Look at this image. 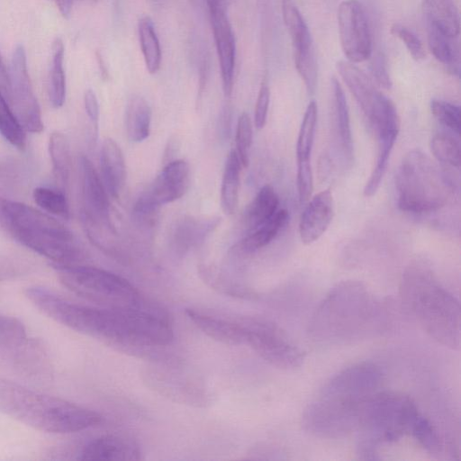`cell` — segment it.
I'll use <instances>...</instances> for the list:
<instances>
[{"label": "cell", "mask_w": 461, "mask_h": 461, "mask_svg": "<svg viewBox=\"0 0 461 461\" xmlns=\"http://www.w3.org/2000/svg\"><path fill=\"white\" fill-rule=\"evenodd\" d=\"M103 183L107 193L118 198L126 181V166L120 146L113 139H105L100 156Z\"/></svg>", "instance_id": "44dd1931"}, {"label": "cell", "mask_w": 461, "mask_h": 461, "mask_svg": "<svg viewBox=\"0 0 461 461\" xmlns=\"http://www.w3.org/2000/svg\"><path fill=\"white\" fill-rule=\"evenodd\" d=\"M0 91L9 102L10 96V78L5 63L0 54Z\"/></svg>", "instance_id": "f6af8a7d"}, {"label": "cell", "mask_w": 461, "mask_h": 461, "mask_svg": "<svg viewBox=\"0 0 461 461\" xmlns=\"http://www.w3.org/2000/svg\"><path fill=\"white\" fill-rule=\"evenodd\" d=\"M340 45L348 61L359 63L373 52L372 34L364 6L357 0H345L338 8Z\"/></svg>", "instance_id": "4fadbf2b"}, {"label": "cell", "mask_w": 461, "mask_h": 461, "mask_svg": "<svg viewBox=\"0 0 461 461\" xmlns=\"http://www.w3.org/2000/svg\"><path fill=\"white\" fill-rule=\"evenodd\" d=\"M370 72L377 85L385 89L391 88L392 81L387 69L385 58L382 52L378 51L372 57Z\"/></svg>", "instance_id": "b9f144b4"}, {"label": "cell", "mask_w": 461, "mask_h": 461, "mask_svg": "<svg viewBox=\"0 0 461 461\" xmlns=\"http://www.w3.org/2000/svg\"><path fill=\"white\" fill-rule=\"evenodd\" d=\"M141 458L139 446L130 438L106 435L89 442L79 454L80 460L137 461Z\"/></svg>", "instance_id": "ac0fdd59"}, {"label": "cell", "mask_w": 461, "mask_h": 461, "mask_svg": "<svg viewBox=\"0 0 461 461\" xmlns=\"http://www.w3.org/2000/svg\"><path fill=\"white\" fill-rule=\"evenodd\" d=\"M250 347L269 364L282 369H295L303 363V354L276 324L263 319H247Z\"/></svg>", "instance_id": "30bf717a"}, {"label": "cell", "mask_w": 461, "mask_h": 461, "mask_svg": "<svg viewBox=\"0 0 461 461\" xmlns=\"http://www.w3.org/2000/svg\"><path fill=\"white\" fill-rule=\"evenodd\" d=\"M318 119V106L311 101L305 110L296 142V160H311Z\"/></svg>", "instance_id": "d590c367"}, {"label": "cell", "mask_w": 461, "mask_h": 461, "mask_svg": "<svg viewBox=\"0 0 461 461\" xmlns=\"http://www.w3.org/2000/svg\"><path fill=\"white\" fill-rule=\"evenodd\" d=\"M49 150L53 172L58 182L66 187L70 173L69 149L66 137L59 131H54L50 137Z\"/></svg>", "instance_id": "d6a6232c"}, {"label": "cell", "mask_w": 461, "mask_h": 461, "mask_svg": "<svg viewBox=\"0 0 461 461\" xmlns=\"http://www.w3.org/2000/svg\"><path fill=\"white\" fill-rule=\"evenodd\" d=\"M189 320L205 335L230 346L246 345L248 328L246 321H232L210 316L193 309H186Z\"/></svg>", "instance_id": "d6986e66"}, {"label": "cell", "mask_w": 461, "mask_h": 461, "mask_svg": "<svg viewBox=\"0 0 461 461\" xmlns=\"http://www.w3.org/2000/svg\"><path fill=\"white\" fill-rule=\"evenodd\" d=\"M279 199L274 188L266 185L259 189L249 204L245 222L249 231L257 229L278 211Z\"/></svg>", "instance_id": "83f0119b"}, {"label": "cell", "mask_w": 461, "mask_h": 461, "mask_svg": "<svg viewBox=\"0 0 461 461\" xmlns=\"http://www.w3.org/2000/svg\"><path fill=\"white\" fill-rule=\"evenodd\" d=\"M296 185L301 203L309 200L313 189L311 160L297 161Z\"/></svg>", "instance_id": "60d3db41"}, {"label": "cell", "mask_w": 461, "mask_h": 461, "mask_svg": "<svg viewBox=\"0 0 461 461\" xmlns=\"http://www.w3.org/2000/svg\"><path fill=\"white\" fill-rule=\"evenodd\" d=\"M269 102V86L266 82H263L258 95L254 113V123L258 130L262 129L266 124Z\"/></svg>", "instance_id": "7bdbcfd3"}, {"label": "cell", "mask_w": 461, "mask_h": 461, "mask_svg": "<svg viewBox=\"0 0 461 461\" xmlns=\"http://www.w3.org/2000/svg\"><path fill=\"white\" fill-rule=\"evenodd\" d=\"M400 296L406 310L430 338L447 348L459 349V302L440 284L425 261H413L404 269Z\"/></svg>", "instance_id": "7a4b0ae2"}, {"label": "cell", "mask_w": 461, "mask_h": 461, "mask_svg": "<svg viewBox=\"0 0 461 461\" xmlns=\"http://www.w3.org/2000/svg\"><path fill=\"white\" fill-rule=\"evenodd\" d=\"M429 146L435 158L445 167L459 168L460 143L455 135L446 131L437 132L432 136Z\"/></svg>", "instance_id": "836d02e7"}, {"label": "cell", "mask_w": 461, "mask_h": 461, "mask_svg": "<svg viewBox=\"0 0 461 461\" xmlns=\"http://www.w3.org/2000/svg\"><path fill=\"white\" fill-rule=\"evenodd\" d=\"M83 194V221L86 230H113L108 193L92 162L80 158Z\"/></svg>", "instance_id": "9a60e30c"}, {"label": "cell", "mask_w": 461, "mask_h": 461, "mask_svg": "<svg viewBox=\"0 0 461 461\" xmlns=\"http://www.w3.org/2000/svg\"><path fill=\"white\" fill-rule=\"evenodd\" d=\"M32 341L19 320L0 315V355L9 357L19 364Z\"/></svg>", "instance_id": "603a6c76"}, {"label": "cell", "mask_w": 461, "mask_h": 461, "mask_svg": "<svg viewBox=\"0 0 461 461\" xmlns=\"http://www.w3.org/2000/svg\"><path fill=\"white\" fill-rule=\"evenodd\" d=\"M138 33L146 68L150 74H155L160 68L162 54L153 22L149 16L139 21Z\"/></svg>", "instance_id": "4dcf8cb0"}, {"label": "cell", "mask_w": 461, "mask_h": 461, "mask_svg": "<svg viewBox=\"0 0 461 461\" xmlns=\"http://www.w3.org/2000/svg\"><path fill=\"white\" fill-rule=\"evenodd\" d=\"M84 103L87 116L96 129L99 119V104L93 90L88 89L85 93Z\"/></svg>", "instance_id": "ee69618b"}, {"label": "cell", "mask_w": 461, "mask_h": 461, "mask_svg": "<svg viewBox=\"0 0 461 461\" xmlns=\"http://www.w3.org/2000/svg\"><path fill=\"white\" fill-rule=\"evenodd\" d=\"M337 69L369 121L382 93L355 63L339 60L337 63Z\"/></svg>", "instance_id": "ffe728a7"}, {"label": "cell", "mask_w": 461, "mask_h": 461, "mask_svg": "<svg viewBox=\"0 0 461 461\" xmlns=\"http://www.w3.org/2000/svg\"><path fill=\"white\" fill-rule=\"evenodd\" d=\"M0 411L35 429L57 434L81 431L103 420L92 410L1 377Z\"/></svg>", "instance_id": "5b68a950"}, {"label": "cell", "mask_w": 461, "mask_h": 461, "mask_svg": "<svg viewBox=\"0 0 461 461\" xmlns=\"http://www.w3.org/2000/svg\"><path fill=\"white\" fill-rule=\"evenodd\" d=\"M229 0H207L208 7H220L227 9Z\"/></svg>", "instance_id": "7dc6e473"}, {"label": "cell", "mask_w": 461, "mask_h": 461, "mask_svg": "<svg viewBox=\"0 0 461 461\" xmlns=\"http://www.w3.org/2000/svg\"><path fill=\"white\" fill-rule=\"evenodd\" d=\"M422 415L407 395L388 391L372 394L362 405L356 429L359 458L379 460L380 447L411 436Z\"/></svg>", "instance_id": "52a82bcc"}, {"label": "cell", "mask_w": 461, "mask_h": 461, "mask_svg": "<svg viewBox=\"0 0 461 461\" xmlns=\"http://www.w3.org/2000/svg\"><path fill=\"white\" fill-rule=\"evenodd\" d=\"M0 221L14 240L52 264H77L85 257L82 245L68 228L30 205L0 199Z\"/></svg>", "instance_id": "8992f818"}, {"label": "cell", "mask_w": 461, "mask_h": 461, "mask_svg": "<svg viewBox=\"0 0 461 461\" xmlns=\"http://www.w3.org/2000/svg\"><path fill=\"white\" fill-rule=\"evenodd\" d=\"M379 307L366 286L357 280L335 285L309 322L310 337L321 343H344L366 334L379 318Z\"/></svg>", "instance_id": "277c9868"}, {"label": "cell", "mask_w": 461, "mask_h": 461, "mask_svg": "<svg viewBox=\"0 0 461 461\" xmlns=\"http://www.w3.org/2000/svg\"><path fill=\"white\" fill-rule=\"evenodd\" d=\"M252 123L248 113L240 115L236 130V153L243 167H247L249 162V149L252 143Z\"/></svg>", "instance_id": "f35d334b"}, {"label": "cell", "mask_w": 461, "mask_h": 461, "mask_svg": "<svg viewBox=\"0 0 461 461\" xmlns=\"http://www.w3.org/2000/svg\"><path fill=\"white\" fill-rule=\"evenodd\" d=\"M430 111L434 117L452 132H460V107L445 100L433 99Z\"/></svg>", "instance_id": "74e56055"}, {"label": "cell", "mask_w": 461, "mask_h": 461, "mask_svg": "<svg viewBox=\"0 0 461 461\" xmlns=\"http://www.w3.org/2000/svg\"><path fill=\"white\" fill-rule=\"evenodd\" d=\"M35 203L51 215L68 219L69 209L65 194L48 187H37L33 190Z\"/></svg>", "instance_id": "8d00e7d4"}, {"label": "cell", "mask_w": 461, "mask_h": 461, "mask_svg": "<svg viewBox=\"0 0 461 461\" xmlns=\"http://www.w3.org/2000/svg\"><path fill=\"white\" fill-rule=\"evenodd\" d=\"M334 215V200L329 189L315 194L300 219L299 234L303 243L316 241L328 229Z\"/></svg>", "instance_id": "e0dca14e"}, {"label": "cell", "mask_w": 461, "mask_h": 461, "mask_svg": "<svg viewBox=\"0 0 461 461\" xmlns=\"http://www.w3.org/2000/svg\"><path fill=\"white\" fill-rule=\"evenodd\" d=\"M9 78V103L23 129L34 133L42 131L41 113L28 73L23 45H17L14 50Z\"/></svg>", "instance_id": "7c38bea8"}, {"label": "cell", "mask_w": 461, "mask_h": 461, "mask_svg": "<svg viewBox=\"0 0 461 461\" xmlns=\"http://www.w3.org/2000/svg\"><path fill=\"white\" fill-rule=\"evenodd\" d=\"M399 131L400 127H385L375 131L378 140L377 157L375 165L364 188V195L366 197L375 195L379 189Z\"/></svg>", "instance_id": "cb8c5ba5"}, {"label": "cell", "mask_w": 461, "mask_h": 461, "mask_svg": "<svg viewBox=\"0 0 461 461\" xmlns=\"http://www.w3.org/2000/svg\"><path fill=\"white\" fill-rule=\"evenodd\" d=\"M391 33L403 42L412 59L418 61L425 59L426 53L421 41L409 28L401 23H393Z\"/></svg>", "instance_id": "ab89813d"}, {"label": "cell", "mask_w": 461, "mask_h": 461, "mask_svg": "<svg viewBox=\"0 0 461 461\" xmlns=\"http://www.w3.org/2000/svg\"><path fill=\"white\" fill-rule=\"evenodd\" d=\"M400 210L426 213L444 207L454 193L452 179L420 149L409 151L396 174Z\"/></svg>", "instance_id": "ba28073f"}, {"label": "cell", "mask_w": 461, "mask_h": 461, "mask_svg": "<svg viewBox=\"0 0 461 461\" xmlns=\"http://www.w3.org/2000/svg\"><path fill=\"white\" fill-rule=\"evenodd\" d=\"M429 48L437 60L447 67L453 74H459V47L456 38L447 36L427 23Z\"/></svg>", "instance_id": "4316f807"}, {"label": "cell", "mask_w": 461, "mask_h": 461, "mask_svg": "<svg viewBox=\"0 0 461 461\" xmlns=\"http://www.w3.org/2000/svg\"><path fill=\"white\" fill-rule=\"evenodd\" d=\"M331 87L337 142L344 163L350 165L353 161L354 149L348 106L343 89L335 77L331 79Z\"/></svg>", "instance_id": "7402d4cb"}, {"label": "cell", "mask_w": 461, "mask_h": 461, "mask_svg": "<svg viewBox=\"0 0 461 461\" xmlns=\"http://www.w3.org/2000/svg\"><path fill=\"white\" fill-rule=\"evenodd\" d=\"M94 1H96V0H94Z\"/></svg>", "instance_id": "c3c4849f"}, {"label": "cell", "mask_w": 461, "mask_h": 461, "mask_svg": "<svg viewBox=\"0 0 461 461\" xmlns=\"http://www.w3.org/2000/svg\"><path fill=\"white\" fill-rule=\"evenodd\" d=\"M288 221V212L284 209L278 210L272 218L249 231L242 241V249L246 252H254L266 247L286 226Z\"/></svg>", "instance_id": "f546056e"}, {"label": "cell", "mask_w": 461, "mask_h": 461, "mask_svg": "<svg viewBox=\"0 0 461 461\" xmlns=\"http://www.w3.org/2000/svg\"><path fill=\"white\" fill-rule=\"evenodd\" d=\"M427 22L447 36L457 38L460 18L453 0H423Z\"/></svg>", "instance_id": "d4e9b609"}, {"label": "cell", "mask_w": 461, "mask_h": 461, "mask_svg": "<svg viewBox=\"0 0 461 461\" xmlns=\"http://www.w3.org/2000/svg\"><path fill=\"white\" fill-rule=\"evenodd\" d=\"M61 14L68 17L71 12L73 0H53Z\"/></svg>", "instance_id": "bcb514c9"}, {"label": "cell", "mask_w": 461, "mask_h": 461, "mask_svg": "<svg viewBox=\"0 0 461 461\" xmlns=\"http://www.w3.org/2000/svg\"><path fill=\"white\" fill-rule=\"evenodd\" d=\"M378 389L375 371L364 363L334 375L302 415L303 429L321 438H340L356 431L363 403Z\"/></svg>", "instance_id": "6da1fadb"}, {"label": "cell", "mask_w": 461, "mask_h": 461, "mask_svg": "<svg viewBox=\"0 0 461 461\" xmlns=\"http://www.w3.org/2000/svg\"><path fill=\"white\" fill-rule=\"evenodd\" d=\"M189 181L190 168L186 161L176 159L169 162L136 202L134 216L141 221L149 219L159 206L181 198L188 189Z\"/></svg>", "instance_id": "8fae6325"}, {"label": "cell", "mask_w": 461, "mask_h": 461, "mask_svg": "<svg viewBox=\"0 0 461 461\" xmlns=\"http://www.w3.org/2000/svg\"><path fill=\"white\" fill-rule=\"evenodd\" d=\"M25 295L45 315L71 330L108 344L140 346V319L133 309L80 305L40 286L27 288Z\"/></svg>", "instance_id": "3957f363"}, {"label": "cell", "mask_w": 461, "mask_h": 461, "mask_svg": "<svg viewBox=\"0 0 461 461\" xmlns=\"http://www.w3.org/2000/svg\"><path fill=\"white\" fill-rule=\"evenodd\" d=\"M64 44L56 38L52 43V59L49 80V95L52 105L59 108L63 105L66 97V77L63 68Z\"/></svg>", "instance_id": "1f68e13d"}, {"label": "cell", "mask_w": 461, "mask_h": 461, "mask_svg": "<svg viewBox=\"0 0 461 461\" xmlns=\"http://www.w3.org/2000/svg\"><path fill=\"white\" fill-rule=\"evenodd\" d=\"M0 134L13 146L23 149L26 143L25 130L12 106L0 91Z\"/></svg>", "instance_id": "e575fe53"}, {"label": "cell", "mask_w": 461, "mask_h": 461, "mask_svg": "<svg viewBox=\"0 0 461 461\" xmlns=\"http://www.w3.org/2000/svg\"><path fill=\"white\" fill-rule=\"evenodd\" d=\"M151 109L148 102L140 95L132 96L126 107L125 126L129 140L140 142L150 132Z\"/></svg>", "instance_id": "484cf974"}, {"label": "cell", "mask_w": 461, "mask_h": 461, "mask_svg": "<svg viewBox=\"0 0 461 461\" xmlns=\"http://www.w3.org/2000/svg\"><path fill=\"white\" fill-rule=\"evenodd\" d=\"M285 25L292 40L296 70L309 95H313L318 81L317 61L308 26L293 0H282Z\"/></svg>", "instance_id": "5bb4252c"}, {"label": "cell", "mask_w": 461, "mask_h": 461, "mask_svg": "<svg viewBox=\"0 0 461 461\" xmlns=\"http://www.w3.org/2000/svg\"><path fill=\"white\" fill-rule=\"evenodd\" d=\"M59 281L78 296L104 308L146 307L139 291L125 278L107 270L78 264H52Z\"/></svg>", "instance_id": "9c48e42d"}, {"label": "cell", "mask_w": 461, "mask_h": 461, "mask_svg": "<svg viewBox=\"0 0 461 461\" xmlns=\"http://www.w3.org/2000/svg\"><path fill=\"white\" fill-rule=\"evenodd\" d=\"M219 59L224 95L230 96L233 89L236 44L226 9L208 7Z\"/></svg>", "instance_id": "2e32d148"}, {"label": "cell", "mask_w": 461, "mask_h": 461, "mask_svg": "<svg viewBox=\"0 0 461 461\" xmlns=\"http://www.w3.org/2000/svg\"><path fill=\"white\" fill-rule=\"evenodd\" d=\"M241 164L235 150L225 162L221 187V204L226 214H233L238 207Z\"/></svg>", "instance_id": "f1b7e54d"}]
</instances>
